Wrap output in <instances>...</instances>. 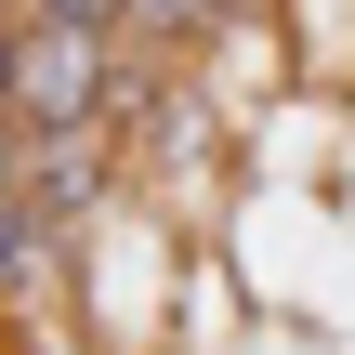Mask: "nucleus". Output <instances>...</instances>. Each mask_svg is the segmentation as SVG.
<instances>
[{"mask_svg":"<svg viewBox=\"0 0 355 355\" xmlns=\"http://www.w3.org/2000/svg\"><path fill=\"white\" fill-rule=\"evenodd\" d=\"M119 79H132V40H92V26H53V13H26V40H13V119H26V145H79V132H119Z\"/></svg>","mask_w":355,"mask_h":355,"instance_id":"f257e3e1","label":"nucleus"},{"mask_svg":"<svg viewBox=\"0 0 355 355\" xmlns=\"http://www.w3.org/2000/svg\"><path fill=\"white\" fill-rule=\"evenodd\" d=\"M224 26H237V0H132V26H119V40H132V53H158V66H198Z\"/></svg>","mask_w":355,"mask_h":355,"instance_id":"f03ea898","label":"nucleus"},{"mask_svg":"<svg viewBox=\"0 0 355 355\" xmlns=\"http://www.w3.org/2000/svg\"><path fill=\"white\" fill-rule=\"evenodd\" d=\"M26 13H53V26H92V40H119V26H132V0H26Z\"/></svg>","mask_w":355,"mask_h":355,"instance_id":"7ed1b4c3","label":"nucleus"},{"mask_svg":"<svg viewBox=\"0 0 355 355\" xmlns=\"http://www.w3.org/2000/svg\"><path fill=\"white\" fill-rule=\"evenodd\" d=\"M13 263H26V184H0V290H13Z\"/></svg>","mask_w":355,"mask_h":355,"instance_id":"20e7f679","label":"nucleus"},{"mask_svg":"<svg viewBox=\"0 0 355 355\" xmlns=\"http://www.w3.org/2000/svg\"><path fill=\"white\" fill-rule=\"evenodd\" d=\"M0 184H26V119H13V92H0Z\"/></svg>","mask_w":355,"mask_h":355,"instance_id":"39448f33","label":"nucleus"},{"mask_svg":"<svg viewBox=\"0 0 355 355\" xmlns=\"http://www.w3.org/2000/svg\"><path fill=\"white\" fill-rule=\"evenodd\" d=\"M13 40H26V13H13V0H0V79H13Z\"/></svg>","mask_w":355,"mask_h":355,"instance_id":"423d86ee","label":"nucleus"},{"mask_svg":"<svg viewBox=\"0 0 355 355\" xmlns=\"http://www.w3.org/2000/svg\"><path fill=\"white\" fill-rule=\"evenodd\" d=\"M13 13H26V0H13Z\"/></svg>","mask_w":355,"mask_h":355,"instance_id":"0eeeda50","label":"nucleus"}]
</instances>
